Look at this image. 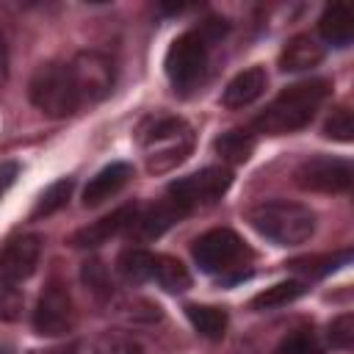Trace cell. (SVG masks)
<instances>
[{"mask_svg": "<svg viewBox=\"0 0 354 354\" xmlns=\"http://www.w3.org/2000/svg\"><path fill=\"white\" fill-rule=\"evenodd\" d=\"M8 80V44H6V33L0 30V86Z\"/></svg>", "mask_w": 354, "mask_h": 354, "instance_id": "cell-33", "label": "cell"}, {"mask_svg": "<svg viewBox=\"0 0 354 354\" xmlns=\"http://www.w3.org/2000/svg\"><path fill=\"white\" fill-rule=\"evenodd\" d=\"M274 354H321V343L313 329H293L277 343Z\"/></svg>", "mask_w": 354, "mask_h": 354, "instance_id": "cell-26", "label": "cell"}, {"mask_svg": "<svg viewBox=\"0 0 354 354\" xmlns=\"http://www.w3.org/2000/svg\"><path fill=\"white\" fill-rule=\"evenodd\" d=\"M133 177V166L124 160H113L108 166H102L83 188V205L86 207H97L105 199H111L113 194H119Z\"/></svg>", "mask_w": 354, "mask_h": 354, "instance_id": "cell-14", "label": "cell"}, {"mask_svg": "<svg viewBox=\"0 0 354 354\" xmlns=\"http://www.w3.org/2000/svg\"><path fill=\"white\" fill-rule=\"evenodd\" d=\"M185 315L194 324V329L207 340H221L227 332V310L213 304H185Z\"/></svg>", "mask_w": 354, "mask_h": 354, "instance_id": "cell-19", "label": "cell"}, {"mask_svg": "<svg viewBox=\"0 0 354 354\" xmlns=\"http://www.w3.org/2000/svg\"><path fill=\"white\" fill-rule=\"evenodd\" d=\"M166 77L177 94L194 91L207 72V41L199 30L180 33L166 50Z\"/></svg>", "mask_w": 354, "mask_h": 354, "instance_id": "cell-5", "label": "cell"}, {"mask_svg": "<svg viewBox=\"0 0 354 354\" xmlns=\"http://www.w3.org/2000/svg\"><path fill=\"white\" fill-rule=\"evenodd\" d=\"M213 149L216 155L230 163V166H238V163H246L254 152V136L249 130H227L221 133L216 141H213Z\"/></svg>", "mask_w": 354, "mask_h": 354, "instance_id": "cell-20", "label": "cell"}, {"mask_svg": "<svg viewBox=\"0 0 354 354\" xmlns=\"http://www.w3.org/2000/svg\"><path fill=\"white\" fill-rule=\"evenodd\" d=\"M69 72L75 80V88L80 94V102H100L111 94L116 69L113 61L100 50H80L69 61Z\"/></svg>", "mask_w": 354, "mask_h": 354, "instance_id": "cell-9", "label": "cell"}, {"mask_svg": "<svg viewBox=\"0 0 354 354\" xmlns=\"http://www.w3.org/2000/svg\"><path fill=\"white\" fill-rule=\"evenodd\" d=\"M50 354H97V343H83V340H77V343H69V346H64V348H58V351H50Z\"/></svg>", "mask_w": 354, "mask_h": 354, "instance_id": "cell-32", "label": "cell"}, {"mask_svg": "<svg viewBox=\"0 0 354 354\" xmlns=\"http://www.w3.org/2000/svg\"><path fill=\"white\" fill-rule=\"evenodd\" d=\"M329 91H332V83L324 77L293 83L282 88L260 116H254L252 127L266 136H285V133L301 130L313 122L318 105L329 97Z\"/></svg>", "mask_w": 354, "mask_h": 354, "instance_id": "cell-1", "label": "cell"}, {"mask_svg": "<svg viewBox=\"0 0 354 354\" xmlns=\"http://www.w3.org/2000/svg\"><path fill=\"white\" fill-rule=\"evenodd\" d=\"M177 218H183V213H180V207L166 196V199H160V202H155V205L138 210V213L133 216L130 227H127V235H130L133 241H155V238H160Z\"/></svg>", "mask_w": 354, "mask_h": 354, "instance_id": "cell-13", "label": "cell"}, {"mask_svg": "<svg viewBox=\"0 0 354 354\" xmlns=\"http://www.w3.org/2000/svg\"><path fill=\"white\" fill-rule=\"evenodd\" d=\"M80 279H83L86 290H91L97 299H111V293H113L111 274L100 260H86L80 268Z\"/></svg>", "mask_w": 354, "mask_h": 354, "instance_id": "cell-25", "label": "cell"}, {"mask_svg": "<svg viewBox=\"0 0 354 354\" xmlns=\"http://www.w3.org/2000/svg\"><path fill=\"white\" fill-rule=\"evenodd\" d=\"M41 257V235H17L8 238L6 246L0 249V274L8 277L11 282H22L28 279Z\"/></svg>", "mask_w": 354, "mask_h": 354, "instance_id": "cell-11", "label": "cell"}, {"mask_svg": "<svg viewBox=\"0 0 354 354\" xmlns=\"http://www.w3.org/2000/svg\"><path fill=\"white\" fill-rule=\"evenodd\" d=\"M97 354H144V348L127 335H105L97 340Z\"/></svg>", "mask_w": 354, "mask_h": 354, "instance_id": "cell-30", "label": "cell"}, {"mask_svg": "<svg viewBox=\"0 0 354 354\" xmlns=\"http://www.w3.org/2000/svg\"><path fill=\"white\" fill-rule=\"evenodd\" d=\"M116 271L119 277L127 282V285H141V282H149L152 274H155V254L147 252V249H124L119 257H116Z\"/></svg>", "mask_w": 354, "mask_h": 354, "instance_id": "cell-18", "label": "cell"}, {"mask_svg": "<svg viewBox=\"0 0 354 354\" xmlns=\"http://www.w3.org/2000/svg\"><path fill=\"white\" fill-rule=\"evenodd\" d=\"M17 174H19V166L14 163V160H6V163H0V196L11 188V183L17 180Z\"/></svg>", "mask_w": 354, "mask_h": 354, "instance_id": "cell-31", "label": "cell"}, {"mask_svg": "<svg viewBox=\"0 0 354 354\" xmlns=\"http://www.w3.org/2000/svg\"><path fill=\"white\" fill-rule=\"evenodd\" d=\"M30 102L50 119H64L75 113L83 102L75 88L69 64H44L33 72L30 86H28Z\"/></svg>", "mask_w": 354, "mask_h": 354, "instance_id": "cell-4", "label": "cell"}, {"mask_svg": "<svg viewBox=\"0 0 354 354\" xmlns=\"http://www.w3.org/2000/svg\"><path fill=\"white\" fill-rule=\"evenodd\" d=\"M266 86H268V75H266L263 66L243 69L241 75H235V77L227 83V88H224V94H221V102H224V108H230V111H241V108L252 105L254 100H260L263 91H266Z\"/></svg>", "mask_w": 354, "mask_h": 354, "instance_id": "cell-15", "label": "cell"}, {"mask_svg": "<svg viewBox=\"0 0 354 354\" xmlns=\"http://www.w3.org/2000/svg\"><path fill=\"white\" fill-rule=\"evenodd\" d=\"M348 260H351V252L346 249V252H337V254L296 257V260H290V263H288V268H290V271H296V274H301V277L315 279V277H324V274H329V271H335V268L346 266Z\"/></svg>", "mask_w": 354, "mask_h": 354, "instance_id": "cell-23", "label": "cell"}, {"mask_svg": "<svg viewBox=\"0 0 354 354\" xmlns=\"http://www.w3.org/2000/svg\"><path fill=\"white\" fill-rule=\"evenodd\" d=\"M324 136L335 138V141H351L354 138V122H351V111L348 105H337L326 122H324Z\"/></svg>", "mask_w": 354, "mask_h": 354, "instance_id": "cell-28", "label": "cell"}, {"mask_svg": "<svg viewBox=\"0 0 354 354\" xmlns=\"http://www.w3.org/2000/svg\"><path fill=\"white\" fill-rule=\"evenodd\" d=\"M194 260L196 266L205 271V274H230V271H238L241 266H246V260L252 257L249 246L243 243V238L227 227H218V230H207L202 232L194 246Z\"/></svg>", "mask_w": 354, "mask_h": 354, "instance_id": "cell-6", "label": "cell"}, {"mask_svg": "<svg viewBox=\"0 0 354 354\" xmlns=\"http://www.w3.org/2000/svg\"><path fill=\"white\" fill-rule=\"evenodd\" d=\"M0 354H8V351H3V348H0Z\"/></svg>", "mask_w": 354, "mask_h": 354, "instance_id": "cell-34", "label": "cell"}, {"mask_svg": "<svg viewBox=\"0 0 354 354\" xmlns=\"http://www.w3.org/2000/svg\"><path fill=\"white\" fill-rule=\"evenodd\" d=\"M326 337H329V343H332L335 348H351V346H354V315H351V313L337 315V318L329 324Z\"/></svg>", "mask_w": 354, "mask_h": 354, "instance_id": "cell-29", "label": "cell"}, {"mask_svg": "<svg viewBox=\"0 0 354 354\" xmlns=\"http://www.w3.org/2000/svg\"><path fill=\"white\" fill-rule=\"evenodd\" d=\"M75 318H77V313H75V301H72L69 288L61 279H50L44 285V290L39 293V301L33 310L36 335H41V337L66 335V332H72Z\"/></svg>", "mask_w": 354, "mask_h": 354, "instance_id": "cell-8", "label": "cell"}, {"mask_svg": "<svg viewBox=\"0 0 354 354\" xmlns=\"http://www.w3.org/2000/svg\"><path fill=\"white\" fill-rule=\"evenodd\" d=\"M152 279L163 290H169V293H183V290L191 288L188 268L177 257H171V254H155V274H152Z\"/></svg>", "mask_w": 354, "mask_h": 354, "instance_id": "cell-21", "label": "cell"}, {"mask_svg": "<svg viewBox=\"0 0 354 354\" xmlns=\"http://www.w3.org/2000/svg\"><path fill=\"white\" fill-rule=\"evenodd\" d=\"M230 185H232V171L227 166H207L196 174L174 180L169 185L166 196L180 207L183 216H188L199 207H207V205L218 202L227 194Z\"/></svg>", "mask_w": 354, "mask_h": 354, "instance_id": "cell-7", "label": "cell"}, {"mask_svg": "<svg viewBox=\"0 0 354 354\" xmlns=\"http://www.w3.org/2000/svg\"><path fill=\"white\" fill-rule=\"evenodd\" d=\"M321 61H324V44L310 33H299V36L288 39V44L279 53L282 72H304V69L318 66Z\"/></svg>", "mask_w": 354, "mask_h": 354, "instance_id": "cell-16", "label": "cell"}, {"mask_svg": "<svg viewBox=\"0 0 354 354\" xmlns=\"http://www.w3.org/2000/svg\"><path fill=\"white\" fill-rule=\"evenodd\" d=\"M72 188H75V180L72 177H64V180H55L53 185H47L41 191V196L36 199V207L30 213V218H41V216H53L55 210H61L69 196H72Z\"/></svg>", "mask_w": 354, "mask_h": 354, "instance_id": "cell-24", "label": "cell"}, {"mask_svg": "<svg viewBox=\"0 0 354 354\" xmlns=\"http://www.w3.org/2000/svg\"><path fill=\"white\" fill-rule=\"evenodd\" d=\"M141 144L147 152V169L163 174L191 155L194 133L180 116H158L141 130Z\"/></svg>", "mask_w": 354, "mask_h": 354, "instance_id": "cell-3", "label": "cell"}, {"mask_svg": "<svg viewBox=\"0 0 354 354\" xmlns=\"http://www.w3.org/2000/svg\"><path fill=\"white\" fill-rule=\"evenodd\" d=\"M318 33L332 47H348L354 39V14L346 3H332L318 19Z\"/></svg>", "mask_w": 354, "mask_h": 354, "instance_id": "cell-17", "label": "cell"}, {"mask_svg": "<svg viewBox=\"0 0 354 354\" xmlns=\"http://www.w3.org/2000/svg\"><path fill=\"white\" fill-rule=\"evenodd\" d=\"M249 224L277 246H299L315 232V213L290 199H266L249 210Z\"/></svg>", "mask_w": 354, "mask_h": 354, "instance_id": "cell-2", "label": "cell"}, {"mask_svg": "<svg viewBox=\"0 0 354 354\" xmlns=\"http://www.w3.org/2000/svg\"><path fill=\"white\" fill-rule=\"evenodd\" d=\"M22 290L17 288V282H11L8 277L0 274V321H17L22 315Z\"/></svg>", "mask_w": 354, "mask_h": 354, "instance_id": "cell-27", "label": "cell"}, {"mask_svg": "<svg viewBox=\"0 0 354 354\" xmlns=\"http://www.w3.org/2000/svg\"><path fill=\"white\" fill-rule=\"evenodd\" d=\"M293 180L301 191H315V194H340L351 188L354 169L343 158H329V155H315L307 158L296 166Z\"/></svg>", "mask_w": 354, "mask_h": 354, "instance_id": "cell-10", "label": "cell"}, {"mask_svg": "<svg viewBox=\"0 0 354 354\" xmlns=\"http://www.w3.org/2000/svg\"><path fill=\"white\" fill-rule=\"evenodd\" d=\"M304 293H307V282H301V279L277 282V285L266 288L263 293H257L252 299V310H277V307H285V304L296 301Z\"/></svg>", "mask_w": 354, "mask_h": 354, "instance_id": "cell-22", "label": "cell"}, {"mask_svg": "<svg viewBox=\"0 0 354 354\" xmlns=\"http://www.w3.org/2000/svg\"><path fill=\"white\" fill-rule=\"evenodd\" d=\"M136 213H138L136 205H122L111 216H102L100 221H91V224L75 230L69 235V246H75V249H97L105 241H111L113 235L127 232V227H130V221H133Z\"/></svg>", "mask_w": 354, "mask_h": 354, "instance_id": "cell-12", "label": "cell"}]
</instances>
